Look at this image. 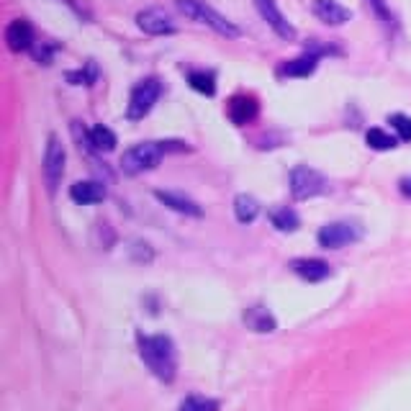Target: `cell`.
I'll return each mask as SVG.
<instances>
[{
  "mask_svg": "<svg viewBox=\"0 0 411 411\" xmlns=\"http://www.w3.org/2000/svg\"><path fill=\"white\" fill-rule=\"evenodd\" d=\"M167 149H170V147H164V142L134 144V147H129V149L121 154V170L126 175H142L147 173V170H154Z\"/></svg>",
  "mask_w": 411,
  "mask_h": 411,
  "instance_id": "obj_3",
  "label": "cell"
},
{
  "mask_svg": "<svg viewBox=\"0 0 411 411\" xmlns=\"http://www.w3.org/2000/svg\"><path fill=\"white\" fill-rule=\"evenodd\" d=\"M139 355L144 365L152 370L154 378H160L162 383H173L177 375V352H175V342L167 334L139 337Z\"/></svg>",
  "mask_w": 411,
  "mask_h": 411,
  "instance_id": "obj_1",
  "label": "cell"
},
{
  "mask_svg": "<svg viewBox=\"0 0 411 411\" xmlns=\"http://www.w3.org/2000/svg\"><path fill=\"white\" fill-rule=\"evenodd\" d=\"M260 214V203H257L252 195L247 193H239L234 198V216L239 224H252Z\"/></svg>",
  "mask_w": 411,
  "mask_h": 411,
  "instance_id": "obj_18",
  "label": "cell"
},
{
  "mask_svg": "<svg viewBox=\"0 0 411 411\" xmlns=\"http://www.w3.org/2000/svg\"><path fill=\"white\" fill-rule=\"evenodd\" d=\"M136 26L149 34V36H164V34H175L173 18L164 13L162 8H144L136 13Z\"/></svg>",
  "mask_w": 411,
  "mask_h": 411,
  "instance_id": "obj_8",
  "label": "cell"
},
{
  "mask_svg": "<svg viewBox=\"0 0 411 411\" xmlns=\"http://www.w3.org/2000/svg\"><path fill=\"white\" fill-rule=\"evenodd\" d=\"M365 142H368V147L378 149V152H388V149L396 147V139H393L390 134L383 132V129H370V132L365 134Z\"/></svg>",
  "mask_w": 411,
  "mask_h": 411,
  "instance_id": "obj_22",
  "label": "cell"
},
{
  "mask_svg": "<svg viewBox=\"0 0 411 411\" xmlns=\"http://www.w3.org/2000/svg\"><path fill=\"white\" fill-rule=\"evenodd\" d=\"M290 270L298 277L308 280V283H319V280L332 275V265L324 262V260H316V257H298V260L290 262Z\"/></svg>",
  "mask_w": 411,
  "mask_h": 411,
  "instance_id": "obj_11",
  "label": "cell"
},
{
  "mask_svg": "<svg viewBox=\"0 0 411 411\" xmlns=\"http://www.w3.org/2000/svg\"><path fill=\"white\" fill-rule=\"evenodd\" d=\"M316 54H303L298 60H290L280 67V75H288V77H308L311 72L316 70Z\"/></svg>",
  "mask_w": 411,
  "mask_h": 411,
  "instance_id": "obj_17",
  "label": "cell"
},
{
  "mask_svg": "<svg viewBox=\"0 0 411 411\" xmlns=\"http://www.w3.org/2000/svg\"><path fill=\"white\" fill-rule=\"evenodd\" d=\"M327 177L314 170V167H308V164H298L290 170V193L296 201H308V198H316V195L327 193Z\"/></svg>",
  "mask_w": 411,
  "mask_h": 411,
  "instance_id": "obj_4",
  "label": "cell"
},
{
  "mask_svg": "<svg viewBox=\"0 0 411 411\" xmlns=\"http://www.w3.org/2000/svg\"><path fill=\"white\" fill-rule=\"evenodd\" d=\"M88 142L92 144L95 152H113L116 149V134L108 129V126H92L88 132Z\"/></svg>",
  "mask_w": 411,
  "mask_h": 411,
  "instance_id": "obj_19",
  "label": "cell"
},
{
  "mask_svg": "<svg viewBox=\"0 0 411 411\" xmlns=\"http://www.w3.org/2000/svg\"><path fill=\"white\" fill-rule=\"evenodd\" d=\"M270 224L275 226L277 232H296L298 226H301V219H298V214L293 208L283 206V208H273L270 211Z\"/></svg>",
  "mask_w": 411,
  "mask_h": 411,
  "instance_id": "obj_20",
  "label": "cell"
},
{
  "mask_svg": "<svg viewBox=\"0 0 411 411\" xmlns=\"http://www.w3.org/2000/svg\"><path fill=\"white\" fill-rule=\"evenodd\" d=\"M177 411H219V401L206 399V396H188L180 401Z\"/></svg>",
  "mask_w": 411,
  "mask_h": 411,
  "instance_id": "obj_23",
  "label": "cell"
},
{
  "mask_svg": "<svg viewBox=\"0 0 411 411\" xmlns=\"http://www.w3.org/2000/svg\"><path fill=\"white\" fill-rule=\"evenodd\" d=\"M175 5H177V10H180V13H185L188 18H193V21H198V23L208 26V29L216 31L219 36L236 39V36L242 34L236 23H232V21L226 18V16H221V13H219L216 8H211L206 0H175Z\"/></svg>",
  "mask_w": 411,
  "mask_h": 411,
  "instance_id": "obj_2",
  "label": "cell"
},
{
  "mask_svg": "<svg viewBox=\"0 0 411 411\" xmlns=\"http://www.w3.org/2000/svg\"><path fill=\"white\" fill-rule=\"evenodd\" d=\"M401 193L411 198V177H403V180H401Z\"/></svg>",
  "mask_w": 411,
  "mask_h": 411,
  "instance_id": "obj_25",
  "label": "cell"
},
{
  "mask_svg": "<svg viewBox=\"0 0 411 411\" xmlns=\"http://www.w3.org/2000/svg\"><path fill=\"white\" fill-rule=\"evenodd\" d=\"M64 162H67V152L60 144V139L51 134L49 142H47V152H44V177L49 185V193L57 190L62 175H64Z\"/></svg>",
  "mask_w": 411,
  "mask_h": 411,
  "instance_id": "obj_7",
  "label": "cell"
},
{
  "mask_svg": "<svg viewBox=\"0 0 411 411\" xmlns=\"http://www.w3.org/2000/svg\"><path fill=\"white\" fill-rule=\"evenodd\" d=\"M257 10H260V16L267 21V26L275 31L280 39H296V29L290 26L286 21V16L280 13V8H277L275 0H255Z\"/></svg>",
  "mask_w": 411,
  "mask_h": 411,
  "instance_id": "obj_9",
  "label": "cell"
},
{
  "mask_svg": "<svg viewBox=\"0 0 411 411\" xmlns=\"http://www.w3.org/2000/svg\"><path fill=\"white\" fill-rule=\"evenodd\" d=\"M360 236H362V229L352 221H332V224L321 226L319 229V247L324 249H342L347 245H355Z\"/></svg>",
  "mask_w": 411,
  "mask_h": 411,
  "instance_id": "obj_6",
  "label": "cell"
},
{
  "mask_svg": "<svg viewBox=\"0 0 411 411\" xmlns=\"http://www.w3.org/2000/svg\"><path fill=\"white\" fill-rule=\"evenodd\" d=\"M154 198L164 203L167 208H173L177 214H185V216H201V206L195 203L193 198H188L183 193H173V190H154Z\"/></svg>",
  "mask_w": 411,
  "mask_h": 411,
  "instance_id": "obj_15",
  "label": "cell"
},
{
  "mask_svg": "<svg viewBox=\"0 0 411 411\" xmlns=\"http://www.w3.org/2000/svg\"><path fill=\"white\" fill-rule=\"evenodd\" d=\"M188 82H190V88L198 92H203V95H214L216 92V77L211 72H203V70H193L188 75Z\"/></svg>",
  "mask_w": 411,
  "mask_h": 411,
  "instance_id": "obj_21",
  "label": "cell"
},
{
  "mask_svg": "<svg viewBox=\"0 0 411 411\" xmlns=\"http://www.w3.org/2000/svg\"><path fill=\"white\" fill-rule=\"evenodd\" d=\"M5 44L10 51H29L34 47V29L29 21L16 18L5 26Z\"/></svg>",
  "mask_w": 411,
  "mask_h": 411,
  "instance_id": "obj_10",
  "label": "cell"
},
{
  "mask_svg": "<svg viewBox=\"0 0 411 411\" xmlns=\"http://www.w3.org/2000/svg\"><path fill=\"white\" fill-rule=\"evenodd\" d=\"M160 92H162V85H160L157 77H147V80L136 82L132 95H129L126 119H132V121L144 119V116L154 108V103H157V98H160Z\"/></svg>",
  "mask_w": 411,
  "mask_h": 411,
  "instance_id": "obj_5",
  "label": "cell"
},
{
  "mask_svg": "<svg viewBox=\"0 0 411 411\" xmlns=\"http://www.w3.org/2000/svg\"><path fill=\"white\" fill-rule=\"evenodd\" d=\"M226 113H229L232 123H236V126L252 123L257 116V101L252 95H234L229 101V105H226Z\"/></svg>",
  "mask_w": 411,
  "mask_h": 411,
  "instance_id": "obj_13",
  "label": "cell"
},
{
  "mask_svg": "<svg viewBox=\"0 0 411 411\" xmlns=\"http://www.w3.org/2000/svg\"><path fill=\"white\" fill-rule=\"evenodd\" d=\"M70 198L80 206L101 203L105 198V185L98 183V180H80L70 188Z\"/></svg>",
  "mask_w": 411,
  "mask_h": 411,
  "instance_id": "obj_14",
  "label": "cell"
},
{
  "mask_svg": "<svg viewBox=\"0 0 411 411\" xmlns=\"http://www.w3.org/2000/svg\"><path fill=\"white\" fill-rule=\"evenodd\" d=\"M314 16L319 21H324L327 26H342V23H347L352 18V10L345 8V5H339L337 0H314Z\"/></svg>",
  "mask_w": 411,
  "mask_h": 411,
  "instance_id": "obj_12",
  "label": "cell"
},
{
  "mask_svg": "<svg viewBox=\"0 0 411 411\" xmlns=\"http://www.w3.org/2000/svg\"><path fill=\"white\" fill-rule=\"evenodd\" d=\"M245 321L249 329H255L260 334H267V332H275V319L273 314L262 306H252L245 311Z\"/></svg>",
  "mask_w": 411,
  "mask_h": 411,
  "instance_id": "obj_16",
  "label": "cell"
},
{
  "mask_svg": "<svg viewBox=\"0 0 411 411\" xmlns=\"http://www.w3.org/2000/svg\"><path fill=\"white\" fill-rule=\"evenodd\" d=\"M388 121H390V126L399 132V136L403 139V142H411V119L409 116H403V113H393Z\"/></svg>",
  "mask_w": 411,
  "mask_h": 411,
  "instance_id": "obj_24",
  "label": "cell"
}]
</instances>
